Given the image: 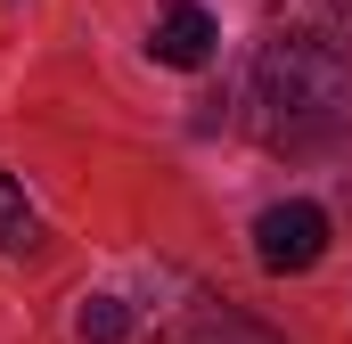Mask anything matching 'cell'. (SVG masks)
Listing matches in <instances>:
<instances>
[{
    "label": "cell",
    "instance_id": "7a4b0ae2",
    "mask_svg": "<svg viewBox=\"0 0 352 344\" xmlns=\"http://www.w3.org/2000/svg\"><path fill=\"white\" fill-rule=\"evenodd\" d=\"M320 255H328V213H320L311 197H287V205H270L263 222H254V262L278 270V279L311 270Z\"/></svg>",
    "mask_w": 352,
    "mask_h": 344
},
{
    "label": "cell",
    "instance_id": "8992f818",
    "mask_svg": "<svg viewBox=\"0 0 352 344\" xmlns=\"http://www.w3.org/2000/svg\"><path fill=\"white\" fill-rule=\"evenodd\" d=\"M74 328H82V344H123L131 336V303L123 295H90L82 312H74Z\"/></svg>",
    "mask_w": 352,
    "mask_h": 344
},
{
    "label": "cell",
    "instance_id": "277c9868",
    "mask_svg": "<svg viewBox=\"0 0 352 344\" xmlns=\"http://www.w3.org/2000/svg\"><path fill=\"white\" fill-rule=\"evenodd\" d=\"M270 33H295V41L352 58V0H270Z\"/></svg>",
    "mask_w": 352,
    "mask_h": 344
},
{
    "label": "cell",
    "instance_id": "6da1fadb",
    "mask_svg": "<svg viewBox=\"0 0 352 344\" xmlns=\"http://www.w3.org/2000/svg\"><path fill=\"white\" fill-rule=\"evenodd\" d=\"M246 123L263 148H320L352 123V58L344 50H320V41H295V33H270L263 58H254V83H246Z\"/></svg>",
    "mask_w": 352,
    "mask_h": 344
},
{
    "label": "cell",
    "instance_id": "3957f363",
    "mask_svg": "<svg viewBox=\"0 0 352 344\" xmlns=\"http://www.w3.org/2000/svg\"><path fill=\"white\" fill-rule=\"evenodd\" d=\"M213 41H221V25H213L205 0H173V8L156 17V33H148L156 66H180V74H197V66L213 58Z\"/></svg>",
    "mask_w": 352,
    "mask_h": 344
},
{
    "label": "cell",
    "instance_id": "52a82bcc",
    "mask_svg": "<svg viewBox=\"0 0 352 344\" xmlns=\"http://www.w3.org/2000/svg\"><path fill=\"white\" fill-rule=\"evenodd\" d=\"M41 238V222H33V205H25V189L0 172V255H25Z\"/></svg>",
    "mask_w": 352,
    "mask_h": 344
},
{
    "label": "cell",
    "instance_id": "5b68a950",
    "mask_svg": "<svg viewBox=\"0 0 352 344\" xmlns=\"http://www.w3.org/2000/svg\"><path fill=\"white\" fill-rule=\"evenodd\" d=\"M173 344H278V336H263L254 320H238V312H221V303H197L173 328Z\"/></svg>",
    "mask_w": 352,
    "mask_h": 344
}]
</instances>
